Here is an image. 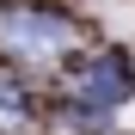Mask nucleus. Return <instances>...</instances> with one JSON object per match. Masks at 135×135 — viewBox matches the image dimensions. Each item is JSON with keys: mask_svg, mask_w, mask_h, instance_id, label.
Masks as SVG:
<instances>
[{"mask_svg": "<svg viewBox=\"0 0 135 135\" xmlns=\"http://www.w3.org/2000/svg\"><path fill=\"white\" fill-rule=\"evenodd\" d=\"M18 123H31V98H25V80L0 74V129H18Z\"/></svg>", "mask_w": 135, "mask_h": 135, "instance_id": "7ed1b4c3", "label": "nucleus"}, {"mask_svg": "<svg viewBox=\"0 0 135 135\" xmlns=\"http://www.w3.org/2000/svg\"><path fill=\"white\" fill-rule=\"evenodd\" d=\"M129 86H135L129 61H123V55H98V61H86V68H80L74 98H80V104H123V98H129Z\"/></svg>", "mask_w": 135, "mask_h": 135, "instance_id": "f03ea898", "label": "nucleus"}, {"mask_svg": "<svg viewBox=\"0 0 135 135\" xmlns=\"http://www.w3.org/2000/svg\"><path fill=\"white\" fill-rule=\"evenodd\" d=\"M0 37H6V49L25 55V61H49L61 49H74V25L55 18V12H6Z\"/></svg>", "mask_w": 135, "mask_h": 135, "instance_id": "f257e3e1", "label": "nucleus"}]
</instances>
